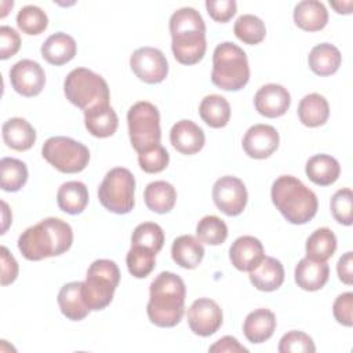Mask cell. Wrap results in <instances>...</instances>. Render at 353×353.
Segmentation results:
<instances>
[{"label": "cell", "mask_w": 353, "mask_h": 353, "mask_svg": "<svg viewBox=\"0 0 353 353\" xmlns=\"http://www.w3.org/2000/svg\"><path fill=\"white\" fill-rule=\"evenodd\" d=\"M186 287L183 280L172 272H161L150 283L146 306L150 323L157 327H175L185 312Z\"/></svg>", "instance_id": "obj_1"}, {"label": "cell", "mask_w": 353, "mask_h": 353, "mask_svg": "<svg viewBox=\"0 0 353 353\" xmlns=\"http://www.w3.org/2000/svg\"><path fill=\"white\" fill-rule=\"evenodd\" d=\"M73 243L70 225L59 218H46L28 228L18 239V250L28 261H41L66 252Z\"/></svg>", "instance_id": "obj_2"}, {"label": "cell", "mask_w": 353, "mask_h": 353, "mask_svg": "<svg viewBox=\"0 0 353 353\" xmlns=\"http://www.w3.org/2000/svg\"><path fill=\"white\" fill-rule=\"evenodd\" d=\"M171 50L174 58L182 65H194L203 59L205 41V23L201 14L193 7H182L170 18Z\"/></svg>", "instance_id": "obj_3"}, {"label": "cell", "mask_w": 353, "mask_h": 353, "mask_svg": "<svg viewBox=\"0 0 353 353\" xmlns=\"http://www.w3.org/2000/svg\"><path fill=\"white\" fill-rule=\"evenodd\" d=\"M270 196L280 214L294 225L307 223L319 208L314 192L292 175L279 176L272 185Z\"/></svg>", "instance_id": "obj_4"}, {"label": "cell", "mask_w": 353, "mask_h": 353, "mask_svg": "<svg viewBox=\"0 0 353 353\" xmlns=\"http://www.w3.org/2000/svg\"><path fill=\"white\" fill-rule=\"evenodd\" d=\"M248 80L250 66L243 48L232 41L218 44L212 54V84L225 91H239Z\"/></svg>", "instance_id": "obj_5"}, {"label": "cell", "mask_w": 353, "mask_h": 353, "mask_svg": "<svg viewBox=\"0 0 353 353\" xmlns=\"http://www.w3.org/2000/svg\"><path fill=\"white\" fill-rule=\"evenodd\" d=\"M63 92L66 99L81 110L99 105H109L110 92L105 79L87 68H76L65 77Z\"/></svg>", "instance_id": "obj_6"}, {"label": "cell", "mask_w": 353, "mask_h": 353, "mask_svg": "<svg viewBox=\"0 0 353 353\" xmlns=\"http://www.w3.org/2000/svg\"><path fill=\"white\" fill-rule=\"evenodd\" d=\"M120 281V270L110 259L94 261L83 281L81 292L90 310H102L113 299V294Z\"/></svg>", "instance_id": "obj_7"}, {"label": "cell", "mask_w": 353, "mask_h": 353, "mask_svg": "<svg viewBox=\"0 0 353 353\" xmlns=\"http://www.w3.org/2000/svg\"><path fill=\"white\" fill-rule=\"evenodd\" d=\"M127 123L130 141L137 153L149 150L160 143V113L153 103L148 101L134 103L127 113Z\"/></svg>", "instance_id": "obj_8"}, {"label": "cell", "mask_w": 353, "mask_h": 353, "mask_svg": "<svg viewBox=\"0 0 353 353\" xmlns=\"http://www.w3.org/2000/svg\"><path fill=\"white\" fill-rule=\"evenodd\" d=\"M135 178L128 168L114 167L106 172L98 188L101 204L110 212L128 214L135 204Z\"/></svg>", "instance_id": "obj_9"}, {"label": "cell", "mask_w": 353, "mask_h": 353, "mask_svg": "<svg viewBox=\"0 0 353 353\" xmlns=\"http://www.w3.org/2000/svg\"><path fill=\"white\" fill-rule=\"evenodd\" d=\"M43 157L63 174L83 171L90 161L88 148L69 137H51L41 148Z\"/></svg>", "instance_id": "obj_10"}, {"label": "cell", "mask_w": 353, "mask_h": 353, "mask_svg": "<svg viewBox=\"0 0 353 353\" xmlns=\"http://www.w3.org/2000/svg\"><path fill=\"white\" fill-rule=\"evenodd\" d=\"M130 66L134 74L148 84L161 83L168 74L167 58L154 47L137 48L130 58Z\"/></svg>", "instance_id": "obj_11"}, {"label": "cell", "mask_w": 353, "mask_h": 353, "mask_svg": "<svg viewBox=\"0 0 353 353\" xmlns=\"http://www.w3.org/2000/svg\"><path fill=\"white\" fill-rule=\"evenodd\" d=\"M247 199L245 185L236 176H221L212 186V200L216 208L229 216L240 215L247 205Z\"/></svg>", "instance_id": "obj_12"}, {"label": "cell", "mask_w": 353, "mask_h": 353, "mask_svg": "<svg viewBox=\"0 0 353 353\" xmlns=\"http://www.w3.org/2000/svg\"><path fill=\"white\" fill-rule=\"evenodd\" d=\"M223 314L221 306L210 298L196 299L188 309V324L193 334L210 336L222 325Z\"/></svg>", "instance_id": "obj_13"}, {"label": "cell", "mask_w": 353, "mask_h": 353, "mask_svg": "<svg viewBox=\"0 0 353 353\" xmlns=\"http://www.w3.org/2000/svg\"><path fill=\"white\" fill-rule=\"evenodd\" d=\"M10 81L12 88L23 97H36L46 84V73L39 62L21 59L10 69Z\"/></svg>", "instance_id": "obj_14"}, {"label": "cell", "mask_w": 353, "mask_h": 353, "mask_svg": "<svg viewBox=\"0 0 353 353\" xmlns=\"http://www.w3.org/2000/svg\"><path fill=\"white\" fill-rule=\"evenodd\" d=\"M280 137L273 125L255 124L243 137V149L252 159H266L279 148Z\"/></svg>", "instance_id": "obj_15"}, {"label": "cell", "mask_w": 353, "mask_h": 353, "mask_svg": "<svg viewBox=\"0 0 353 353\" xmlns=\"http://www.w3.org/2000/svg\"><path fill=\"white\" fill-rule=\"evenodd\" d=\"M290 103L291 95L288 90L274 83L262 85L254 97L256 112L269 119L283 116L288 110Z\"/></svg>", "instance_id": "obj_16"}, {"label": "cell", "mask_w": 353, "mask_h": 353, "mask_svg": "<svg viewBox=\"0 0 353 353\" xmlns=\"http://www.w3.org/2000/svg\"><path fill=\"white\" fill-rule=\"evenodd\" d=\"M229 258L237 270L251 272L265 258V250L256 237L240 236L232 243Z\"/></svg>", "instance_id": "obj_17"}, {"label": "cell", "mask_w": 353, "mask_h": 353, "mask_svg": "<svg viewBox=\"0 0 353 353\" xmlns=\"http://www.w3.org/2000/svg\"><path fill=\"white\" fill-rule=\"evenodd\" d=\"M171 145L182 154H194L205 143V135L201 127L192 120L176 121L170 131Z\"/></svg>", "instance_id": "obj_18"}, {"label": "cell", "mask_w": 353, "mask_h": 353, "mask_svg": "<svg viewBox=\"0 0 353 353\" xmlns=\"http://www.w3.org/2000/svg\"><path fill=\"white\" fill-rule=\"evenodd\" d=\"M250 281L259 291H274L284 281V268L279 259L265 255V258L250 272Z\"/></svg>", "instance_id": "obj_19"}, {"label": "cell", "mask_w": 353, "mask_h": 353, "mask_svg": "<svg viewBox=\"0 0 353 353\" xmlns=\"http://www.w3.org/2000/svg\"><path fill=\"white\" fill-rule=\"evenodd\" d=\"M295 283L305 291H317L325 285L330 276V266L327 262L302 258L295 266Z\"/></svg>", "instance_id": "obj_20"}, {"label": "cell", "mask_w": 353, "mask_h": 353, "mask_svg": "<svg viewBox=\"0 0 353 353\" xmlns=\"http://www.w3.org/2000/svg\"><path fill=\"white\" fill-rule=\"evenodd\" d=\"M83 281L66 283L58 292V305L62 314L73 321H80L85 319L90 313V307L85 305L81 292Z\"/></svg>", "instance_id": "obj_21"}, {"label": "cell", "mask_w": 353, "mask_h": 353, "mask_svg": "<svg viewBox=\"0 0 353 353\" xmlns=\"http://www.w3.org/2000/svg\"><path fill=\"white\" fill-rule=\"evenodd\" d=\"M276 330V316L269 309H255L247 314L243 332L251 343H262L268 341Z\"/></svg>", "instance_id": "obj_22"}, {"label": "cell", "mask_w": 353, "mask_h": 353, "mask_svg": "<svg viewBox=\"0 0 353 353\" xmlns=\"http://www.w3.org/2000/svg\"><path fill=\"white\" fill-rule=\"evenodd\" d=\"M40 51H41V57L48 63L61 66L74 58L77 46L74 39L70 34L58 32L47 37V40L41 44Z\"/></svg>", "instance_id": "obj_23"}, {"label": "cell", "mask_w": 353, "mask_h": 353, "mask_svg": "<svg viewBox=\"0 0 353 353\" xmlns=\"http://www.w3.org/2000/svg\"><path fill=\"white\" fill-rule=\"evenodd\" d=\"M87 131L97 138L113 135L119 125V117L110 105H99L84 112Z\"/></svg>", "instance_id": "obj_24"}, {"label": "cell", "mask_w": 353, "mask_h": 353, "mask_svg": "<svg viewBox=\"0 0 353 353\" xmlns=\"http://www.w3.org/2000/svg\"><path fill=\"white\" fill-rule=\"evenodd\" d=\"M294 22L306 32H317L327 25L328 11L319 0H302L294 7Z\"/></svg>", "instance_id": "obj_25"}, {"label": "cell", "mask_w": 353, "mask_h": 353, "mask_svg": "<svg viewBox=\"0 0 353 353\" xmlns=\"http://www.w3.org/2000/svg\"><path fill=\"white\" fill-rule=\"evenodd\" d=\"M4 143L18 152H25L30 149L36 142V131L22 117L8 119L1 128Z\"/></svg>", "instance_id": "obj_26"}, {"label": "cell", "mask_w": 353, "mask_h": 353, "mask_svg": "<svg viewBox=\"0 0 353 353\" xmlns=\"http://www.w3.org/2000/svg\"><path fill=\"white\" fill-rule=\"evenodd\" d=\"M171 256L178 266L183 269H194L204 258V247L194 236L182 234L174 240Z\"/></svg>", "instance_id": "obj_27"}, {"label": "cell", "mask_w": 353, "mask_h": 353, "mask_svg": "<svg viewBox=\"0 0 353 353\" xmlns=\"http://www.w3.org/2000/svg\"><path fill=\"white\" fill-rule=\"evenodd\" d=\"M342 62L341 51L330 43H320L314 46L307 57L309 68L317 76L334 74Z\"/></svg>", "instance_id": "obj_28"}, {"label": "cell", "mask_w": 353, "mask_h": 353, "mask_svg": "<svg viewBox=\"0 0 353 353\" xmlns=\"http://www.w3.org/2000/svg\"><path fill=\"white\" fill-rule=\"evenodd\" d=\"M305 172L313 183L319 186H328L339 178L341 165L335 157L321 153L314 154L307 160Z\"/></svg>", "instance_id": "obj_29"}, {"label": "cell", "mask_w": 353, "mask_h": 353, "mask_svg": "<svg viewBox=\"0 0 353 353\" xmlns=\"http://www.w3.org/2000/svg\"><path fill=\"white\" fill-rule=\"evenodd\" d=\"M57 203L58 207L66 214H81L88 204V189L80 181L65 182L58 189Z\"/></svg>", "instance_id": "obj_30"}, {"label": "cell", "mask_w": 353, "mask_h": 353, "mask_svg": "<svg viewBox=\"0 0 353 353\" xmlns=\"http://www.w3.org/2000/svg\"><path fill=\"white\" fill-rule=\"evenodd\" d=\"M143 199L146 207L153 212L167 214L175 205L176 190L170 182L154 181L146 185Z\"/></svg>", "instance_id": "obj_31"}, {"label": "cell", "mask_w": 353, "mask_h": 353, "mask_svg": "<svg viewBox=\"0 0 353 353\" xmlns=\"http://www.w3.org/2000/svg\"><path fill=\"white\" fill-rule=\"evenodd\" d=\"M330 116V105L327 99L317 94L312 92L305 95L298 105V117L301 123L306 127H319L323 125Z\"/></svg>", "instance_id": "obj_32"}, {"label": "cell", "mask_w": 353, "mask_h": 353, "mask_svg": "<svg viewBox=\"0 0 353 353\" xmlns=\"http://www.w3.org/2000/svg\"><path fill=\"white\" fill-rule=\"evenodd\" d=\"M199 113L207 125L212 128H222L229 123L230 105L222 95L211 94L204 97L200 102Z\"/></svg>", "instance_id": "obj_33"}, {"label": "cell", "mask_w": 353, "mask_h": 353, "mask_svg": "<svg viewBox=\"0 0 353 353\" xmlns=\"http://www.w3.org/2000/svg\"><path fill=\"white\" fill-rule=\"evenodd\" d=\"M336 250V237L334 232L328 228L316 229L306 240V256L319 261L327 262Z\"/></svg>", "instance_id": "obj_34"}, {"label": "cell", "mask_w": 353, "mask_h": 353, "mask_svg": "<svg viewBox=\"0 0 353 353\" xmlns=\"http://www.w3.org/2000/svg\"><path fill=\"white\" fill-rule=\"evenodd\" d=\"M28 181L26 164L14 157H3L0 161V186L6 192H18Z\"/></svg>", "instance_id": "obj_35"}, {"label": "cell", "mask_w": 353, "mask_h": 353, "mask_svg": "<svg viewBox=\"0 0 353 353\" xmlns=\"http://www.w3.org/2000/svg\"><path fill=\"white\" fill-rule=\"evenodd\" d=\"M233 32L239 40L250 46L261 43L266 36L263 21L252 14L240 15L234 22Z\"/></svg>", "instance_id": "obj_36"}, {"label": "cell", "mask_w": 353, "mask_h": 353, "mask_svg": "<svg viewBox=\"0 0 353 353\" xmlns=\"http://www.w3.org/2000/svg\"><path fill=\"white\" fill-rule=\"evenodd\" d=\"M125 263L130 274L137 279H143L154 269L156 252L143 245H131L125 256Z\"/></svg>", "instance_id": "obj_37"}, {"label": "cell", "mask_w": 353, "mask_h": 353, "mask_svg": "<svg viewBox=\"0 0 353 353\" xmlns=\"http://www.w3.org/2000/svg\"><path fill=\"white\" fill-rule=\"evenodd\" d=\"M196 236L201 243L219 245L228 237V226L219 216L207 215L199 221L196 226Z\"/></svg>", "instance_id": "obj_38"}, {"label": "cell", "mask_w": 353, "mask_h": 353, "mask_svg": "<svg viewBox=\"0 0 353 353\" xmlns=\"http://www.w3.org/2000/svg\"><path fill=\"white\" fill-rule=\"evenodd\" d=\"M17 25L26 34H40L48 26L47 14L37 6H25L17 14Z\"/></svg>", "instance_id": "obj_39"}, {"label": "cell", "mask_w": 353, "mask_h": 353, "mask_svg": "<svg viewBox=\"0 0 353 353\" xmlns=\"http://www.w3.org/2000/svg\"><path fill=\"white\" fill-rule=\"evenodd\" d=\"M164 232L154 222L139 223L131 236V245H143L153 250L156 254L163 248Z\"/></svg>", "instance_id": "obj_40"}, {"label": "cell", "mask_w": 353, "mask_h": 353, "mask_svg": "<svg viewBox=\"0 0 353 353\" xmlns=\"http://www.w3.org/2000/svg\"><path fill=\"white\" fill-rule=\"evenodd\" d=\"M352 207H353V193L350 188H343L334 193L331 199V212L336 222L345 226H350L353 222Z\"/></svg>", "instance_id": "obj_41"}, {"label": "cell", "mask_w": 353, "mask_h": 353, "mask_svg": "<svg viewBox=\"0 0 353 353\" xmlns=\"http://www.w3.org/2000/svg\"><path fill=\"white\" fill-rule=\"evenodd\" d=\"M280 353H313L316 346L313 339L302 331H288L284 334L279 342Z\"/></svg>", "instance_id": "obj_42"}, {"label": "cell", "mask_w": 353, "mask_h": 353, "mask_svg": "<svg viewBox=\"0 0 353 353\" xmlns=\"http://www.w3.org/2000/svg\"><path fill=\"white\" fill-rule=\"evenodd\" d=\"M138 163L139 167L148 174L161 172L170 163V154L165 148L159 143L149 150L138 153Z\"/></svg>", "instance_id": "obj_43"}, {"label": "cell", "mask_w": 353, "mask_h": 353, "mask_svg": "<svg viewBox=\"0 0 353 353\" xmlns=\"http://www.w3.org/2000/svg\"><path fill=\"white\" fill-rule=\"evenodd\" d=\"M332 313L335 320L345 325L352 327L353 325V292H343L338 295L332 305Z\"/></svg>", "instance_id": "obj_44"}, {"label": "cell", "mask_w": 353, "mask_h": 353, "mask_svg": "<svg viewBox=\"0 0 353 353\" xmlns=\"http://www.w3.org/2000/svg\"><path fill=\"white\" fill-rule=\"evenodd\" d=\"M205 8L214 21L225 23L236 14L237 4L234 0H207Z\"/></svg>", "instance_id": "obj_45"}, {"label": "cell", "mask_w": 353, "mask_h": 353, "mask_svg": "<svg viewBox=\"0 0 353 353\" xmlns=\"http://www.w3.org/2000/svg\"><path fill=\"white\" fill-rule=\"evenodd\" d=\"M21 47V37L11 26L0 28V58L8 59L15 55Z\"/></svg>", "instance_id": "obj_46"}, {"label": "cell", "mask_w": 353, "mask_h": 353, "mask_svg": "<svg viewBox=\"0 0 353 353\" xmlns=\"http://www.w3.org/2000/svg\"><path fill=\"white\" fill-rule=\"evenodd\" d=\"M1 252V285H8L18 276V263L7 247L0 248Z\"/></svg>", "instance_id": "obj_47"}, {"label": "cell", "mask_w": 353, "mask_h": 353, "mask_svg": "<svg viewBox=\"0 0 353 353\" xmlns=\"http://www.w3.org/2000/svg\"><path fill=\"white\" fill-rule=\"evenodd\" d=\"M210 352L212 353H236V352H248L247 347H244L243 345L239 343V341L234 338V336H230V335H226V336H222L221 339H218L214 345L210 346L208 349Z\"/></svg>", "instance_id": "obj_48"}, {"label": "cell", "mask_w": 353, "mask_h": 353, "mask_svg": "<svg viewBox=\"0 0 353 353\" xmlns=\"http://www.w3.org/2000/svg\"><path fill=\"white\" fill-rule=\"evenodd\" d=\"M352 268H353V252L352 251H347L345 252L338 263H336V273H338V277L342 283L350 285L353 283V272H352Z\"/></svg>", "instance_id": "obj_49"}, {"label": "cell", "mask_w": 353, "mask_h": 353, "mask_svg": "<svg viewBox=\"0 0 353 353\" xmlns=\"http://www.w3.org/2000/svg\"><path fill=\"white\" fill-rule=\"evenodd\" d=\"M331 7L335 8V11L338 14H350V8H352V1H330Z\"/></svg>", "instance_id": "obj_50"}, {"label": "cell", "mask_w": 353, "mask_h": 353, "mask_svg": "<svg viewBox=\"0 0 353 353\" xmlns=\"http://www.w3.org/2000/svg\"><path fill=\"white\" fill-rule=\"evenodd\" d=\"M1 207H3V229L1 233H6L8 225L11 223V212L8 210V205L6 201H1Z\"/></svg>", "instance_id": "obj_51"}]
</instances>
